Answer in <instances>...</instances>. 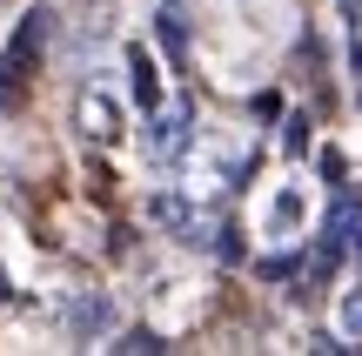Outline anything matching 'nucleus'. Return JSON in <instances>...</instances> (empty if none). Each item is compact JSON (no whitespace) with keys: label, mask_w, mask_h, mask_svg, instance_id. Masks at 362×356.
<instances>
[{"label":"nucleus","mask_w":362,"mask_h":356,"mask_svg":"<svg viewBox=\"0 0 362 356\" xmlns=\"http://www.w3.org/2000/svg\"><path fill=\"white\" fill-rule=\"evenodd\" d=\"M349 255L362 263V215H356V229H349Z\"/></svg>","instance_id":"nucleus-12"},{"label":"nucleus","mask_w":362,"mask_h":356,"mask_svg":"<svg viewBox=\"0 0 362 356\" xmlns=\"http://www.w3.org/2000/svg\"><path fill=\"white\" fill-rule=\"evenodd\" d=\"M194 148V101L188 94H168V101L148 108V155L155 161H188Z\"/></svg>","instance_id":"nucleus-1"},{"label":"nucleus","mask_w":362,"mask_h":356,"mask_svg":"<svg viewBox=\"0 0 362 356\" xmlns=\"http://www.w3.org/2000/svg\"><path fill=\"white\" fill-rule=\"evenodd\" d=\"M0 296H7V269H0Z\"/></svg>","instance_id":"nucleus-13"},{"label":"nucleus","mask_w":362,"mask_h":356,"mask_svg":"<svg viewBox=\"0 0 362 356\" xmlns=\"http://www.w3.org/2000/svg\"><path fill=\"white\" fill-rule=\"evenodd\" d=\"M161 47H168L175 61L188 54V34H181V21H175V13H161Z\"/></svg>","instance_id":"nucleus-8"},{"label":"nucleus","mask_w":362,"mask_h":356,"mask_svg":"<svg viewBox=\"0 0 362 356\" xmlns=\"http://www.w3.org/2000/svg\"><path fill=\"white\" fill-rule=\"evenodd\" d=\"M262 276H275V282L296 276V255H269V263H262Z\"/></svg>","instance_id":"nucleus-11"},{"label":"nucleus","mask_w":362,"mask_h":356,"mask_svg":"<svg viewBox=\"0 0 362 356\" xmlns=\"http://www.w3.org/2000/svg\"><path fill=\"white\" fill-rule=\"evenodd\" d=\"M336 330L349 336V343H362V282H356V289H342V303H336Z\"/></svg>","instance_id":"nucleus-6"},{"label":"nucleus","mask_w":362,"mask_h":356,"mask_svg":"<svg viewBox=\"0 0 362 356\" xmlns=\"http://www.w3.org/2000/svg\"><path fill=\"white\" fill-rule=\"evenodd\" d=\"M13 94H21V61L0 47V101H13Z\"/></svg>","instance_id":"nucleus-7"},{"label":"nucleus","mask_w":362,"mask_h":356,"mask_svg":"<svg viewBox=\"0 0 362 356\" xmlns=\"http://www.w3.org/2000/svg\"><path fill=\"white\" fill-rule=\"evenodd\" d=\"M115 350H134V356H155V350H161V336H155V330H128V336H121Z\"/></svg>","instance_id":"nucleus-9"},{"label":"nucleus","mask_w":362,"mask_h":356,"mask_svg":"<svg viewBox=\"0 0 362 356\" xmlns=\"http://www.w3.org/2000/svg\"><path fill=\"white\" fill-rule=\"evenodd\" d=\"M74 128L88 134V142H121L128 108H121V94L107 88V81H88V88L74 94Z\"/></svg>","instance_id":"nucleus-2"},{"label":"nucleus","mask_w":362,"mask_h":356,"mask_svg":"<svg viewBox=\"0 0 362 356\" xmlns=\"http://www.w3.org/2000/svg\"><path fill=\"white\" fill-rule=\"evenodd\" d=\"M67 330L74 336H107L115 330V296H101V289L74 296V303H67Z\"/></svg>","instance_id":"nucleus-4"},{"label":"nucleus","mask_w":362,"mask_h":356,"mask_svg":"<svg viewBox=\"0 0 362 356\" xmlns=\"http://www.w3.org/2000/svg\"><path fill=\"white\" fill-rule=\"evenodd\" d=\"M302 222H309V188L302 182H282L269 195V215H262V229H269V242H296Z\"/></svg>","instance_id":"nucleus-3"},{"label":"nucleus","mask_w":362,"mask_h":356,"mask_svg":"<svg viewBox=\"0 0 362 356\" xmlns=\"http://www.w3.org/2000/svg\"><path fill=\"white\" fill-rule=\"evenodd\" d=\"M128 74H134V101L155 108V101H161V81H155V61H148V47H128Z\"/></svg>","instance_id":"nucleus-5"},{"label":"nucleus","mask_w":362,"mask_h":356,"mask_svg":"<svg viewBox=\"0 0 362 356\" xmlns=\"http://www.w3.org/2000/svg\"><path fill=\"white\" fill-rule=\"evenodd\" d=\"M0 7H7V0H0Z\"/></svg>","instance_id":"nucleus-14"},{"label":"nucleus","mask_w":362,"mask_h":356,"mask_svg":"<svg viewBox=\"0 0 362 356\" xmlns=\"http://www.w3.org/2000/svg\"><path fill=\"white\" fill-rule=\"evenodd\" d=\"M282 148H288V155H302V148H309V121H288V128H282Z\"/></svg>","instance_id":"nucleus-10"}]
</instances>
